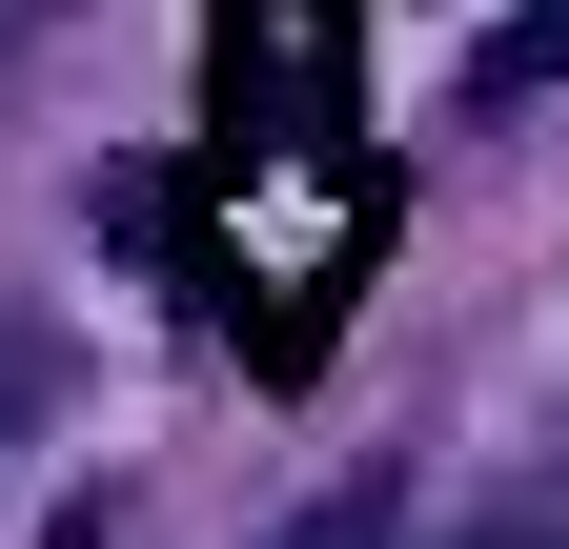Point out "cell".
I'll list each match as a JSON object with an SVG mask.
<instances>
[{
  "instance_id": "7a4b0ae2",
  "label": "cell",
  "mask_w": 569,
  "mask_h": 549,
  "mask_svg": "<svg viewBox=\"0 0 569 549\" xmlns=\"http://www.w3.org/2000/svg\"><path fill=\"white\" fill-rule=\"evenodd\" d=\"M264 549H387V489H326V509H284Z\"/></svg>"
},
{
  "instance_id": "6da1fadb",
  "label": "cell",
  "mask_w": 569,
  "mask_h": 549,
  "mask_svg": "<svg viewBox=\"0 0 569 549\" xmlns=\"http://www.w3.org/2000/svg\"><path fill=\"white\" fill-rule=\"evenodd\" d=\"M549 82H569V0H509V21L468 41V102L509 122V102H549Z\"/></svg>"
}]
</instances>
